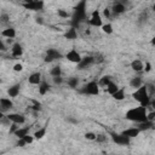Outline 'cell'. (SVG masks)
I'll list each match as a JSON object with an SVG mask.
<instances>
[{
    "instance_id": "6da1fadb",
    "label": "cell",
    "mask_w": 155,
    "mask_h": 155,
    "mask_svg": "<svg viewBox=\"0 0 155 155\" xmlns=\"http://www.w3.org/2000/svg\"><path fill=\"white\" fill-rule=\"evenodd\" d=\"M125 117L126 120L128 121H132V122H136V124H140V122H144L148 120V111H147V108L144 107H134V108H131L126 111L125 114Z\"/></svg>"
},
{
    "instance_id": "7a4b0ae2",
    "label": "cell",
    "mask_w": 155,
    "mask_h": 155,
    "mask_svg": "<svg viewBox=\"0 0 155 155\" xmlns=\"http://www.w3.org/2000/svg\"><path fill=\"white\" fill-rule=\"evenodd\" d=\"M86 19V1H80L74 7V15L71 16V27L76 28L79 24Z\"/></svg>"
},
{
    "instance_id": "3957f363",
    "label": "cell",
    "mask_w": 155,
    "mask_h": 155,
    "mask_svg": "<svg viewBox=\"0 0 155 155\" xmlns=\"http://www.w3.org/2000/svg\"><path fill=\"white\" fill-rule=\"evenodd\" d=\"M132 98L139 103L140 107H144V108H148L149 107V103H150V96L148 93V88H147V85L144 84L143 86H140L139 88L134 90L133 93H132Z\"/></svg>"
},
{
    "instance_id": "277c9868",
    "label": "cell",
    "mask_w": 155,
    "mask_h": 155,
    "mask_svg": "<svg viewBox=\"0 0 155 155\" xmlns=\"http://www.w3.org/2000/svg\"><path fill=\"white\" fill-rule=\"evenodd\" d=\"M99 85L97 81L92 80L87 84H85L80 90H79V93L81 94H85V96H98L99 94Z\"/></svg>"
},
{
    "instance_id": "5b68a950",
    "label": "cell",
    "mask_w": 155,
    "mask_h": 155,
    "mask_svg": "<svg viewBox=\"0 0 155 155\" xmlns=\"http://www.w3.org/2000/svg\"><path fill=\"white\" fill-rule=\"evenodd\" d=\"M108 134H109V137L111 138V140H113L116 145H128V144L131 143V139L127 138L126 136H124L121 132L117 133V132H115V131H109Z\"/></svg>"
},
{
    "instance_id": "8992f818",
    "label": "cell",
    "mask_w": 155,
    "mask_h": 155,
    "mask_svg": "<svg viewBox=\"0 0 155 155\" xmlns=\"http://www.w3.org/2000/svg\"><path fill=\"white\" fill-rule=\"evenodd\" d=\"M91 27H94V28H102L103 25V21H102V17H101V13L98 10H94L92 13H91V17L86 21Z\"/></svg>"
},
{
    "instance_id": "52a82bcc",
    "label": "cell",
    "mask_w": 155,
    "mask_h": 155,
    "mask_svg": "<svg viewBox=\"0 0 155 155\" xmlns=\"http://www.w3.org/2000/svg\"><path fill=\"white\" fill-rule=\"evenodd\" d=\"M44 1L42 0H28L25 2H23V7L27 10H31V11H40L44 8Z\"/></svg>"
},
{
    "instance_id": "ba28073f",
    "label": "cell",
    "mask_w": 155,
    "mask_h": 155,
    "mask_svg": "<svg viewBox=\"0 0 155 155\" xmlns=\"http://www.w3.org/2000/svg\"><path fill=\"white\" fill-rule=\"evenodd\" d=\"M63 56H62V53L58 51V50H56V48H48L47 51H46V56H45V62L46 63H51V62H53V61H56V59H59V58H62Z\"/></svg>"
},
{
    "instance_id": "9c48e42d",
    "label": "cell",
    "mask_w": 155,
    "mask_h": 155,
    "mask_svg": "<svg viewBox=\"0 0 155 155\" xmlns=\"http://www.w3.org/2000/svg\"><path fill=\"white\" fill-rule=\"evenodd\" d=\"M6 117L10 120L11 124H16V125H23L25 122V116L22 115V114H18V113H8L6 115Z\"/></svg>"
},
{
    "instance_id": "30bf717a",
    "label": "cell",
    "mask_w": 155,
    "mask_h": 155,
    "mask_svg": "<svg viewBox=\"0 0 155 155\" xmlns=\"http://www.w3.org/2000/svg\"><path fill=\"white\" fill-rule=\"evenodd\" d=\"M65 58L69 61V62H71V63H75V64H79L80 62H81V59H82V57H81V54L75 50V48H71L69 52H67V54H65Z\"/></svg>"
},
{
    "instance_id": "8fae6325",
    "label": "cell",
    "mask_w": 155,
    "mask_h": 155,
    "mask_svg": "<svg viewBox=\"0 0 155 155\" xmlns=\"http://www.w3.org/2000/svg\"><path fill=\"white\" fill-rule=\"evenodd\" d=\"M92 64H94V57L93 56H85V57H82L81 62L76 65H78V69L84 70V69H87L88 67H91Z\"/></svg>"
},
{
    "instance_id": "7c38bea8",
    "label": "cell",
    "mask_w": 155,
    "mask_h": 155,
    "mask_svg": "<svg viewBox=\"0 0 155 155\" xmlns=\"http://www.w3.org/2000/svg\"><path fill=\"white\" fill-rule=\"evenodd\" d=\"M121 133H122L124 136H126L127 138L132 139V138H136V137H138V136H139V133H140V131H139V128L136 126V127H128V128L124 130Z\"/></svg>"
},
{
    "instance_id": "4fadbf2b",
    "label": "cell",
    "mask_w": 155,
    "mask_h": 155,
    "mask_svg": "<svg viewBox=\"0 0 155 155\" xmlns=\"http://www.w3.org/2000/svg\"><path fill=\"white\" fill-rule=\"evenodd\" d=\"M28 82L30 85H40L42 82V78H41V73L40 71H35V73H31L28 78Z\"/></svg>"
},
{
    "instance_id": "5bb4252c",
    "label": "cell",
    "mask_w": 155,
    "mask_h": 155,
    "mask_svg": "<svg viewBox=\"0 0 155 155\" xmlns=\"http://www.w3.org/2000/svg\"><path fill=\"white\" fill-rule=\"evenodd\" d=\"M0 108H1V113H5L13 108V102L10 98L2 97V98H0Z\"/></svg>"
},
{
    "instance_id": "9a60e30c",
    "label": "cell",
    "mask_w": 155,
    "mask_h": 155,
    "mask_svg": "<svg viewBox=\"0 0 155 155\" xmlns=\"http://www.w3.org/2000/svg\"><path fill=\"white\" fill-rule=\"evenodd\" d=\"M111 11L114 15H121L126 11V6L122 1H116L113 4V7H111Z\"/></svg>"
},
{
    "instance_id": "2e32d148",
    "label": "cell",
    "mask_w": 155,
    "mask_h": 155,
    "mask_svg": "<svg viewBox=\"0 0 155 155\" xmlns=\"http://www.w3.org/2000/svg\"><path fill=\"white\" fill-rule=\"evenodd\" d=\"M22 54H23V47H22V45L18 44V42L13 44L12 47H11V56L15 57V58H19V57H22Z\"/></svg>"
},
{
    "instance_id": "e0dca14e",
    "label": "cell",
    "mask_w": 155,
    "mask_h": 155,
    "mask_svg": "<svg viewBox=\"0 0 155 155\" xmlns=\"http://www.w3.org/2000/svg\"><path fill=\"white\" fill-rule=\"evenodd\" d=\"M131 68L133 71L136 73H140V71H144V63L140 61V59H133L131 62Z\"/></svg>"
},
{
    "instance_id": "ac0fdd59",
    "label": "cell",
    "mask_w": 155,
    "mask_h": 155,
    "mask_svg": "<svg viewBox=\"0 0 155 155\" xmlns=\"http://www.w3.org/2000/svg\"><path fill=\"white\" fill-rule=\"evenodd\" d=\"M19 91H21V84H15L7 88V94L10 98H15L19 94Z\"/></svg>"
},
{
    "instance_id": "d6986e66",
    "label": "cell",
    "mask_w": 155,
    "mask_h": 155,
    "mask_svg": "<svg viewBox=\"0 0 155 155\" xmlns=\"http://www.w3.org/2000/svg\"><path fill=\"white\" fill-rule=\"evenodd\" d=\"M47 125H48V122H46L42 127H40L39 130H36V131L34 132V134H33V136H34V138H35V139H38V140H39V139H42V138L46 136V132H47Z\"/></svg>"
},
{
    "instance_id": "ffe728a7",
    "label": "cell",
    "mask_w": 155,
    "mask_h": 155,
    "mask_svg": "<svg viewBox=\"0 0 155 155\" xmlns=\"http://www.w3.org/2000/svg\"><path fill=\"white\" fill-rule=\"evenodd\" d=\"M137 127L139 128V131H140V132H142V131H149V130L154 128V122H153V121L147 120V121H144V122L137 124Z\"/></svg>"
},
{
    "instance_id": "44dd1931",
    "label": "cell",
    "mask_w": 155,
    "mask_h": 155,
    "mask_svg": "<svg viewBox=\"0 0 155 155\" xmlns=\"http://www.w3.org/2000/svg\"><path fill=\"white\" fill-rule=\"evenodd\" d=\"M1 36L7 38V39H13L16 36V29L12 28V27H8V28H6L1 31Z\"/></svg>"
},
{
    "instance_id": "7402d4cb",
    "label": "cell",
    "mask_w": 155,
    "mask_h": 155,
    "mask_svg": "<svg viewBox=\"0 0 155 155\" xmlns=\"http://www.w3.org/2000/svg\"><path fill=\"white\" fill-rule=\"evenodd\" d=\"M64 38L68 39V40H75L78 38V31H76V28L74 27H70L65 33H64Z\"/></svg>"
},
{
    "instance_id": "603a6c76",
    "label": "cell",
    "mask_w": 155,
    "mask_h": 155,
    "mask_svg": "<svg viewBox=\"0 0 155 155\" xmlns=\"http://www.w3.org/2000/svg\"><path fill=\"white\" fill-rule=\"evenodd\" d=\"M143 85H144V84H143V80H142L140 76H134V78H132L131 81H130V86L133 87L134 90L139 88V87L143 86Z\"/></svg>"
},
{
    "instance_id": "cb8c5ba5",
    "label": "cell",
    "mask_w": 155,
    "mask_h": 155,
    "mask_svg": "<svg viewBox=\"0 0 155 155\" xmlns=\"http://www.w3.org/2000/svg\"><path fill=\"white\" fill-rule=\"evenodd\" d=\"M113 80H111V76L110 75H103L97 82H98V85H99V87H103V88H105L110 82H111Z\"/></svg>"
},
{
    "instance_id": "d4e9b609",
    "label": "cell",
    "mask_w": 155,
    "mask_h": 155,
    "mask_svg": "<svg viewBox=\"0 0 155 155\" xmlns=\"http://www.w3.org/2000/svg\"><path fill=\"white\" fill-rule=\"evenodd\" d=\"M28 134H29V127H19V128L15 132V136H16L18 139L24 138V137L28 136Z\"/></svg>"
},
{
    "instance_id": "484cf974",
    "label": "cell",
    "mask_w": 155,
    "mask_h": 155,
    "mask_svg": "<svg viewBox=\"0 0 155 155\" xmlns=\"http://www.w3.org/2000/svg\"><path fill=\"white\" fill-rule=\"evenodd\" d=\"M119 88H120V87L117 86V84H116V82H114V81H111V82L105 87V92H108L110 96H113V94H114Z\"/></svg>"
},
{
    "instance_id": "4316f807",
    "label": "cell",
    "mask_w": 155,
    "mask_h": 155,
    "mask_svg": "<svg viewBox=\"0 0 155 155\" xmlns=\"http://www.w3.org/2000/svg\"><path fill=\"white\" fill-rule=\"evenodd\" d=\"M115 101H124L125 99V97H126V94H125V88H122V87H120L113 96H111Z\"/></svg>"
},
{
    "instance_id": "83f0119b",
    "label": "cell",
    "mask_w": 155,
    "mask_h": 155,
    "mask_svg": "<svg viewBox=\"0 0 155 155\" xmlns=\"http://www.w3.org/2000/svg\"><path fill=\"white\" fill-rule=\"evenodd\" d=\"M48 91H50V85H48L46 81H44V80H42V82L39 85V94L45 96Z\"/></svg>"
},
{
    "instance_id": "f1b7e54d",
    "label": "cell",
    "mask_w": 155,
    "mask_h": 155,
    "mask_svg": "<svg viewBox=\"0 0 155 155\" xmlns=\"http://www.w3.org/2000/svg\"><path fill=\"white\" fill-rule=\"evenodd\" d=\"M50 75L52 78H57V76H62V69L59 65H54L51 70H50Z\"/></svg>"
},
{
    "instance_id": "f546056e",
    "label": "cell",
    "mask_w": 155,
    "mask_h": 155,
    "mask_svg": "<svg viewBox=\"0 0 155 155\" xmlns=\"http://www.w3.org/2000/svg\"><path fill=\"white\" fill-rule=\"evenodd\" d=\"M67 84H68V86H69L70 88H76V87L79 86V79H78L76 76H71V78L68 79Z\"/></svg>"
},
{
    "instance_id": "4dcf8cb0",
    "label": "cell",
    "mask_w": 155,
    "mask_h": 155,
    "mask_svg": "<svg viewBox=\"0 0 155 155\" xmlns=\"http://www.w3.org/2000/svg\"><path fill=\"white\" fill-rule=\"evenodd\" d=\"M102 30H103V33H105V34H113V31H114V29H113V25L110 24V23H105V24H103L102 25Z\"/></svg>"
},
{
    "instance_id": "1f68e13d",
    "label": "cell",
    "mask_w": 155,
    "mask_h": 155,
    "mask_svg": "<svg viewBox=\"0 0 155 155\" xmlns=\"http://www.w3.org/2000/svg\"><path fill=\"white\" fill-rule=\"evenodd\" d=\"M57 15L61 17V18H69L70 17V15H69V12H67L65 10H63V8H58L57 10Z\"/></svg>"
},
{
    "instance_id": "d6a6232c",
    "label": "cell",
    "mask_w": 155,
    "mask_h": 155,
    "mask_svg": "<svg viewBox=\"0 0 155 155\" xmlns=\"http://www.w3.org/2000/svg\"><path fill=\"white\" fill-rule=\"evenodd\" d=\"M33 102V105H30V110H34V111H40L41 110V104L39 103V102H36V101H31Z\"/></svg>"
},
{
    "instance_id": "836d02e7",
    "label": "cell",
    "mask_w": 155,
    "mask_h": 155,
    "mask_svg": "<svg viewBox=\"0 0 155 155\" xmlns=\"http://www.w3.org/2000/svg\"><path fill=\"white\" fill-rule=\"evenodd\" d=\"M107 139H108L107 134H103V133H99L96 137V142L97 143H104V142H107Z\"/></svg>"
},
{
    "instance_id": "e575fe53",
    "label": "cell",
    "mask_w": 155,
    "mask_h": 155,
    "mask_svg": "<svg viewBox=\"0 0 155 155\" xmlns=\"http://www.w3.org/2000/svg\"><path fill=\"white\" fill-rule=\"evenodd\" d=\"M96 137H97V134L93 132H86L85 133V138L87 140H96Z\"/></svg>"
},
{
    "instance_id": "d590c367",
    "label": "cell",
    "mask_w": 155,
    "mask_h": 155,
    "mask_svg": "<svg viewBox=\"0 0 155 155\" xmlns=\"http://www.w3.org/2000/svg\"><path fill=\"white\" fill-rule=\"evenodd\" d=\"M93 57H94V64H96V63H102V62L104 61V58H103L102 54H96V56H93Z\"/></svg>"
},
{
    "instance_id": "8d00e7d4",
    "label": "cell",
    "mask_w": 155,
    "mask_h": 155,
    "mask_svg": "<svg viewBox=\"0 0 155 155\" xmlns=\"http://www.w3.org/2000/svg\"><path fill=\"white\" fill-rule=\"evenodd\" d=\"M18 128H19V126H18V125L12 124V125L10 126V131H8V132H10V133H12V134H15V132H16Z\"/></svg>"
},
{
    "instance_id": "74e56055",
    "label": "cell",
    "mask_w": 155,
    "mask_h": 155,
    "mask_svg": "<svg viewBox=\"0 0 155 155\" xmlns=\"http://www.w3.org/2000/svg\"><path fill=\"white\" fill-rule=\"evenodd\" d=\"M0 19H1L2 23H6V22H8L10 17H8V15H6V13H1V15H0Z\"/></svg>"
},
{
    "instance_id": "f35d334b",
    "label": "cell",
    "mask_w": 155,
    "mask_h": 155,
    "mask_svg": "<svg viewBox=\"0 0 155 155\" xmlns=\"http://www.w3.org/2000/svg\"><path fill=\"white\" fill-rule=\"evenodd\" d=\"M13 70H15V71H22V70H23V65H22L21 63H16V64L13 65Z\"/></svg>"
},
{
    "instance_id": "ab89813d",
    "label": "cell",
    "mask_w": 155,
    "mask_h": 155,
    "mask_svg": "<svg viewBox=\"0 0 155 155\" xmlns=\"http://www.w3.org/2000/svg\"><path fill=\"white\" fill-rule=\"evenodd\" d=\"M52 79H53V82L56 85H61L63 82V78L62 76H57V78H52Z\"/></svg>"
},
{
    "instance_id": "60d3db41",
    "label": "cell",
    "mask_w": 155,
    "mask_h": 155,
    "mask_svg": "<svg viewBox=\"0 0 155 155\" xmlns=\"http://www.w3.org/2000/svg\"><path fill=\"white\" fill-rule=\"evenodd\" d=\"M16 145H17V147H21V148H22V147H25V145H27V143L24 142V139H23V138H21V139H18V140H17Z\"/></svg>"
},
{
    "instance_id": "b9f144b4",
    "label": "cell",
    "mask_w": 155,
    "mask_h": 155,
    "mask_svg": "<svg viewBox=\"0 0 155 155\" xmlns=\"http://www.w3.org/2000/svg\"><path fill=\"white\" fill-rule=\"evenodd\" d=\"M150 70H151V64L149 62H145V64H144V71L145 73H149Z\"/></svg>"
},
{
    "instance_id": "7bdbcfd3",
    "label": "cell",
    "mask_w": 155,
    "mask_h": 155,
    "mask_svg": "<svg viewBox=\"0 0 155 155\" xmlns=\"http://www.w3.org/2000/svg\"><path fill=\"white\" fill-rule=\"evenodd\" d=\"M148 120L154 122V120H155V111H154V110H153L151 113H148Z\"/></svg>"
},
{
    "instance_id": "ee69618b",
    "label": "cell",
    "mask_w": 155,
    "mask_h": 155,
    "mask_svg": "<svg viewBox=\"0 0 155 155\" xmlns=\"http://www.w3.org/2000/svg\"><path fill=\"white\" fill-rule=\"evenodd\" d=\"M110 11H111V10H109V8H104V10H103V16L107 17V18H109V17H110Z\"/></svg>"
},
{
    "instance_id": "f6af8a7d",
    "label": "cell",
    "mask_w": 155,
    "mask_h": 155,
    "mask_svg": "<svg viewBox=\"0 0 155 155\" xmlns=\"http://www.w3.org/2000/svg\"><path fill=\"white\" fill-rule=\"evenodd\" d=\"M149 107L155 111V98H150V103H149Z\"/></svg>"
},
{
    "instance_id": "bcb514c9",
    "label": "cell",
    "mask_w": 155,
    "mask_h": 155,
    "mask_svg": "<svg viewBox=\"0 0 155 155\" xmlns=\"http://www.w3.org/2000/svg\"><path fill=\"white\" fill-rule=\"evenodd\" d=\"M0 50L1 51H6V46H5V44H4L2 40H0Z\"/></svg>"
},
{
    "instance_id": "7dc6e473",
    "label": "cell",
    "mask_w": 155,
    "mask_h": 155,
    "mask_svg": "<svg viewBox=\"0 0 155 155\" xmlns=\"http://www.w3.org/2000/svg\"><path fill=\"white\" fill-rule=\"evenodd\" d=\"M36 23L42 24V23H44V22H42V18H41V17H38V18H36Z\"/></svg>"
},
{
    "instance_id": "c3c4849f",
    "label": "cell",
    "mask_w": 155,
    "mask_h": 155,
    "mask_svg": "<svg viewBox=\"0 0 155 155\" xmlns=\"http://www.w3.org/2000/svg\"><path fill=\"white\" fill-rule=\"evenodd\" d=\"M150 44H151L153 46H155V36H153V38H151V40H150Z\"/></svg>"
},
{
    "instance_id": "681fc988",
    "label": "cell",
    "mask_w": 155,
    "mask_h": 155,
    "mask_svg": "<svg viewBox=\"0 0 155 155\" xmlns=\"http://www.w3.org/2000/svg\"><path fill=\"white\" fill-rule=\"evenodd\" d=\"M153 10H154V12H155V4L153 5Z\"/></svg>"
},
{
    "instance_id": "f907efd6",
    "label": "cell",
    "mask_w": 155,
    "mask_h": 155,
    "mask_svg": "<svg viewBox=\"0 0 155 155\" xmlns=\"http://www.w3.org/2000/svg\"><path fill=\"white\" fill-rule=\"evenodd\" d=\"M104 155H108V154H104Z\"/></svg>"
}]
</instances>
